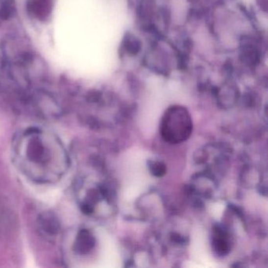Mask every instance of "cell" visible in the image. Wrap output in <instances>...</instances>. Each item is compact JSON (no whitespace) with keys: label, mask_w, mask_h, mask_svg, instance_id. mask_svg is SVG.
Returning <instances> with one entry per match:
<instances>
[{"label":"cell","mask_w":268,"mask_h":268,"mask_svg":"<svg viewBox=\"0 0 268 268\" xmlns=\"http://www.w3.org/2000/svg\"><path fill=\"white\" fill-rule=\"evenodd\" d=\"M11 153L17 169L38 184H53L70 168V157L61 139L49 130L31 127L15 135Z\"/></svg>","instance_id":"cell-1"},{"label":"cell","mask_w":268,"mask_h":268,"mask_svg":"<svg viewBox=\"0 0 268 268\" xmlns=\"http://www.w3.org/2000/svg\"><path fill=\"white\" fill-rule=\"evenodd\" d=\"M193 122L188 110L175 105L165 112L161 123V135L169 143H183L191 135Z\"/></svg>","instance_id":"cell-2"},{"label":"cell","mask_w":268,"mask_h":268,"mask_svg":"<svg viewBox=\"0 0 268 268\" xmlns=\"http://www.w3.org/2000/svg\"><path fill=\"white\" fill-rule=\"evenodd\" d=\"M96 239L89 230L80 229L73 236L70 249L71 254L83 256L88 254L96 245Z\"/></svg>","instance_id":"cell-3"},{"label":"cell","mask_w":268,"mask_h":268,"mask_svg":"<svg viewBox=\"0 0 268 268\" xmlns=\"http://www.w3.org/2000/svg\"><path fill=\"white\" fill-rule=\"evenodd\" d=\"M40 231L46 236L54 238L60 231V223L57 217L52 213H44L39 218Z\"/></svg>","instance_id":"cell-4"},{"label":"cell","mask_w":268,"mask_h":268,"mask_svg":"<svg viewBox=\"0 0 268 268\" xmlns=\"http://www.w3.org/2000/svg\"><path fill=\"white\" fill-rule=\"evenodd\" d=\"M51 9V0H29L28 2V12L40 20H45Z\"/></svg>","instance_id":"cell-5"},{"label":"cell","mask_w":268,"mask_h":268,"mask_svg":"<svg viewBox=\"0 0 268 268\" xmlns=\"http://www.w3.org/2000/svg\"><path fill=\"white\" fill-rule=\"evenodd\" d=\"M241 61L247 66H255L260 62V54L258 49L251 44H244L241 51Z\"/></svg>","instance_id":"cell-6"},{"label":"cell","mask_w":268,"mask_h":268,"mask_svg":"<svg viewBox=\"0 0 268 268\" xmlns=\"http://www.w3.org/2000/svg\"><path fill=\"white\" fill-rule=\"evenodd\" d=\"M123 50L131 55L137 54L141 50L142 44L132 34H127L123 40Z\"/></svg>","instance_id":"cell-7"},{"label":"cell","mask_w":268,"mask_h":268,"mask_svg":"<svg viewBox=\"0 0 268 268\" xmlns=\"http://www.w3.org/2000/svg\"><path fill=\"white\" fill-rule=\"evenodd\" d=\"M10 13H11V10H10V4L6 2L2 6V8L0 10V16L3 18H8L9 16L11 14Z\"/></svg>","instance_id":"cell-8"},{"label":"cell","mask_w":268,"mask_h":268,"mask_svg":"<svg viewBox=\"0 0 268 268\" xmlns=\"http://www.w3.org/2000/svg\"><path fill=\"white\" fill-rule=\"evenodd\" d=\"M153 170H154L153 173H156L155 175L159 174V175H161V173H163L164 171H165V167H163L161 164H157V165L153 166Z\"/></svg>","instance_id":"cell-9"},{"label":"cell","mask_w":268,"mask_h":268,"mask_svg":"<svg viewBox=\"0 0 268 268\" xmlns=\"http://www.w3.org/2000/svg\"><path fill=\"white\" fill-rule=\"evenodd\" d=\"M257 3L260 6V8L267 11V9H268V0H257Z\"/></svg>","instance_id":"cell-10"}]
</instances>
